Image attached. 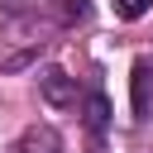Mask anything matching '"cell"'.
I'll list each match as a JSON object with an SVG mask.
<instances>
[{
  "label": "cell",
  "mask_w": 153,
  "mask_h": 153,
  "mask_svg": "<svg viewBox=\"0 0 153 153\" xmlns=\"http://www.w3.org/2000/svg\"><path fill=\"white\" fill-rule=\"evenodd\" d=\"M129 105L139 120H153V57H139L129 72Z\"/></svg>",
  "instance_id": "cell-1"
},
{
  "label": "cell",
  "mask_w": 153,
  "mask_h": 153,
  "mask_svg": "<svg viewBox=\"0 0 153 153\" xmlns=\"http://www.w3.org/2000/svg\"><path fill=\"white\" fill-rule=\"evenodd\" d=\"M38 91H43V100L48 105H76V76H67V72H57V67H48L43 76H38Z\"/></svg>",
  "instance_id": "cell-2"
},
{
  "label": "cell",
  "mask_w": 153,
  "mask_h": 153,
  "mask_svg": "<svg viewBox=\"0 0 153 153\" xmlns=\"http://www.w3.org/2000/svg\"><path fill=\"white\" fill-rule=\"evenodd\" d=\"M14 153H62V134L53 124H33V129H24V139L14 143Z\"/></svg>",
  "instance_id": "cell-3"
},
{
  "label": "cell",
  "mask_w": 153,
  "mask_h": 153,
  "mask_svg": "<svg viewBox=\"0 0 153 153\" xmlns=\"http://www.w3.org/2000/svg\"><path fill=\"white\" fill-rule=\"evenodd\" d=\"M86 14H91V0H53V19H57V24H67V29H72V24H81Z\"/></svg>",
  "instance_id": "cell-4"
},
{
  "label": "cell",
  "mask_w": 153,
  "mask_h": 153,
  "mask_svg": "<svg viewBox=\"0 0 153 153\" xmlns=\"http://www.w3.org/2000/svg\"><path fill=\"white\" fill-rule=\"evenodd\" d=\"M105 115H110L105 96H86V129H91V134H100V129H105Z\"/></svg>",
  "instance_id": "cell-5"
},
{
  "label": "cell",
  "mask_w": 153,
  "mask_h": 153,
  "mask_svg": "<svg viewBox=\"0 0 153 153\" xmlns=\"http://www.w3.org/2000/svg\"><path fill=\"white\" fill-rule=\"evenodd\" d=\"M153 10V0H115V14L120 19H143Z\"/></svg>",
  "instance_id": "cell-6"
},
{
  "label": "cell",
  "mask_w": 153,
  "mask_h": 153,
  "mask_svg": "<svg viewBox=\"0 0 153 153\" xmlns=\"http://www.w3.org/2000/svg\"><path fill=\"white\" fill-rule=\"evenodd\" d=\"M86 153H105V148H100V139H91V143H86Z\"/></svg>",
  "instance_id": "cell-7"
}]
</instances>
